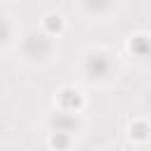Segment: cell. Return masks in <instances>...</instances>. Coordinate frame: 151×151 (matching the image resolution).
<instances>
[{"label":"cell","instance_id":"obj_1","mask_svg":"<svg viewBox=\"0 0 151 151\" xmlns=\"http://www.w3.org/2000/svg\"><path fill=\"white\" fill-rule=\"evenodd\" d=\"M54 106L57 111H66V113H80L85 109V94L73 87V85H64L57 90L54 94Z\"/></svg>","mask_w":151,"mask_h":151},{"label":"cell","instance_id":"obj_2","mask_svg":"<svg viewBox=\"0 0 151 151\" xmlns=\"http://www.w3.org/2000/svg\"><path fill=\"white\" fill-rule=\"evenodd\" d=\"M40 28H42L47 35L59 38V35L66 31V19H64L61 12H45L42 19H40Z\"/></svg>","mask_w":151,"mask_h":151},{"label":"cell","instance_id":"obj_3","mask_svg":"<svg viewBox=\"0 0 151 151\" xmlns=\"http://www.w3.org/2000/svg\"><path fill=\"white\" fill-rule=\"evenodd\" d=\"M127 137L137 144H144L151 139V123L144 120V118H134L130 125H127Z\"/></svg>","mask_w":151,"mask_h":151},{"label":"cell","instance_id":"obj_4","mask_svg":"<svg viewBox=\"0 0 151 151\" xmlns=\"http://www.w3.org/2000/svg\"><path fill=\"white\" fill-rule=\"evenodd\" d=\"M127 50L134 52L137 57H144V54L151 50V35H146V33H134V35H130Z\"/></svg>","mask_w":151,"mask_h":151},{"label":"cell","instance_id":"obj_5","mask_svg":"<svg viewBox=\"0 0 151 151\" xmlns=\"http://www.w3.org/2000/svg\"><path fill=\"white\" fill-rule=\"evenodd\" d=\"M73 132H66V130H52L50 132V137H47V146L50 149H68L71 144H73V137H71Z\"/></svg>","mask_w":151,"mask_h":151},{"label":"cell","instance_id":"obj_6","mask_svg":"<svg viewBox=\"0 0 151 151\" xmlns=\"http://www.w3.org/2000/svg\"><path fill=\"white\" fill-rule=\"evenodd\" d=\"M2 2H9V0H2Z\"/></svg>","mask_w":151,"mask_h":151}]
</instances>
